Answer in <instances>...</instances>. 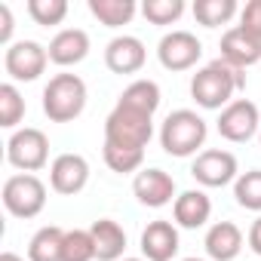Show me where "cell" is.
I'll list each match as a JSON object with an SVG mask.
<instances>
[{"instance_id": "3957f363", "label": "cell", "mask_w": 261, "mask_h": 261, "mask_svg": "<svg viewBox=\"0 0 261 261\" xmlns=\"http://www.w3.org/2000/svg\"><path fill=\"white\" fill-rule=\"evenodd\" d=\"M86 108V83L77 74H56L43 89V114L53 123H68Z\"/></svg>"}, {"instance_id": "6da1fadb", "label": "cell", "mask_w": 261, "mask_h": 261, "mask_svg": "<svg viewBox=\"0 0 261 261\" xmlns=\"http://www.w3.org/2000/svg\"><path fill=\"white\" fill-rule=\"evenodd\" d=\"M246 86V77L240 74V68L227 65L224 59H215L209 62L206 68H200L191 80V95L200 108L206 111H218V108H227L230 105V95L237 89Z\"/></svg>"}, {"instance_id": "83f0119b", "label": "cell", "mask_w": 261, "mask_h": 261, "mask_svg": "<svg viewBox=\"0 0 261 261\" xmlns=\"http://www.w3.org/2000/svg\"><path fill=\"white\" fill-rule=\"evenodd\" d=\"M145 160V151H136V148H117V145H108L105 142V163L114 169V172H136Z\"/></svg>"}, {"instance_id": "9c48e42d", "label": "cell", "mask_w": 261, "mask_h": 261, "mask_svg": "<svg viewBox=\"0 0 261 261\" xmlns=\"http://www.w3.org/2000/svg\"><path fill=\"white\" fill-rule=\"evenodd\" d=\"M157 56H160V65L166 71H188L203 56V46L191 31H172V34H166L160 40Z\"/></svg>"}, {"instance_id": "5b68a950", "label": "cell", "mask_w": 261, "mask_h": 261, "mask_svg": "<svg viewBox=\"0 0 261 261\" xmlns=\"http://www.w3.org/2000/svg\"><path fill=\"white\" fill-rule=\"evenodd\" d=\"M4 206L16 218H34L46 206V185L37 175H13L4 181Z\"/></svg>"}, {"instance_id": "836d02e7", "label": "cell", "mask_w": 261, "mask_h": 261, "mask_svg": "<svg viewBox=\"0 0 261 261\" xmlns=\"http://www.w3.org/2000/svg\"><path fill=\"white\" fill-rule=\"evenodd\" d=\"M181 261H203V258H181Z\"/></svg>"}, {"instance_id": "4fadbf2b", "label": "cell", "mask_w": 261, "mask_h": 261, "mask_svg": "<svg viewBox=\"0 0 261 261\" xmlns=\"http://www.w3.org/2000/svg\"><path fill=\"white\" fill-rule=\"evenodd\" d=\"M133 191H136L139 203H145V206H151V209H160V206L172 203L175 181H172V175L163 172V169H145V172L136 175Z\"/></svg>"}, {"instance_id": "d6a6232c", "label": "cell", "mask_w": 261, "mask_h": 261, "mask_svg": "<svg viewBox=\"0 0 261 261\" xmlns=\"http://www.w3.org/2000/svg\"><path fill=\"white\" fill-rule=\"evenodd\" d=\"M0 261H25V258H19L16 252H4V255H0Z\"/></svg>"}, {"instance_id": "4316f807", "label": "cell", "mask_w": 261, "mask_h": 261, "mask_svg": "<svg viewBox=\"0 0 261 261\" xmlns=\"http://www.w3.org/2000/svg\"><path fill=\"white\" fill-rule=\"evenodd\" d=\"M22 117H25V98L13 83H4L0 86V126L13 129Z\"/></svg>"}, {"instance_id": "f546056e", "label": "cell", "mask_w": 261, "mask_h": 261, "mask_svg": "<svg viewBox=\"0 0 261 261\" xmlns=\"http://www.w3.org/2000/svg\"><path fill=\"white\" fill-rule=\"evenodd\" d=\"M240 28L261 40V0H249L240 13Z\"/></svg>"}, {"instance_id": "603a6c76", "label": "cell", "mask_w": 261, "mask_h": 261, "mask_svg": "<svg viewBox=\"0 0 261 261\" xmlns=\"http://www.w3.org/2000/svg\"><path fill=\"white\" fill-rule=\"evenodd\" d=\"M237 13V4L233 0H197L194 4V19L206 28H218V25H227Z\"/></svg>"}, {"instance_id": "d6986e66", "label": "cell", "mask_w": 261, "mask_h": 261, "mask_svg": "<svg viewBox=\"0 0 261 261\" xmlns=\"http://www.w3.org/2000/svg\"><path fill=\"white\" fill-rule=\"evenodd\" d=\"M89 233H92L95 258H98V261H117V258L123 255V249H126V233H123V227H120L117 221L101 218V221H95V224L89 227Z\"/></svg>"}, {"instance_id": "cb8c5ba5", "label": "cell", "mask_w": 261, "mask_h": 261, "mask_svg": "<svg viewBox=\"0 0 261 261\" xmlns=\"http://www.w3.org/2000/svg\"><path fill=\"white\" fill-rule=\"evenodd\" d=\"M233 197L243 209H252V212H261V169H252V172H243L233 185Z\"/></svg>"}, {"instance_id": "8fae6325", "label": "cell", "mask_w": 261, "mask_h": 261, "mask_svg": "<svg viewBox=\"0 0 261 261\" xmlns=\"http://www.w3.org/2000/svg\"><path fill=\"white\" fill-rule=\"evenodd\" d=\"M89 181V163L80 154H59L49 166V185L56 194H80Z\"/></svg>"}, {"instance_id": "ffe728a7", "label": "cell", "mask_w": 261, "mask_h": 261, "mask_svg": "<svg viewBox=\"0 0 261 261\" xmlns=\"http://www.w3.org/2000/svg\"><path fill=\"white\" fill-rule=\"evenodd\" d=\"M117 105L154 117V111L160 108V86H157L154 80H136V83H129V86L123 89V95H120Z\"/></svg>"}, {"instance_id": "2e32d148", "label": "cell", "mask_w": 261, "mask_h": 261, "mask_svg": "<svg viewBox=\"0 0 261 261\" xmlns=\"http://www.w3.org/2000/svg\"><path fill=\"white\" fill-rule=\"evenodd\" d=\"M46 53H49V62H56V65H65V68L68 65H77L89 53V37L80 28H65V31H59L49 40V49Z\"/></svg>"}, {"instance_id": "5bb4252c", "label": "cell", "mask_w": 261, "mask_h": 261, "mask_svg": "<svg viewBox=\"0 0 261 261\" xmlns=\"http://www.w3.org/2000/svg\"><path fill=\"white\" fill-rule=\"evenodd\" d=\"M221 59L243 71V68L261 62V40L237 25V28L224 31V37H221Z\"/></svg>"}, {"instance_id": "7402d4cb", "label": "cell", "mask_w": 261, "mask_h": 261, "mask_svg": "<svg viewBox=\"0 0 261 261\" xmlns=\"http://www.w3.org/2000/svg\"><path fill=\"white\" fill-rule=\"evenodd\" d=\"M89 13L105 28H120L129 25V19L136 16V4L133 0H89Z\"/></svg>"}, {"instance_id": "e0dca14e", "label": "cell", "mask_w": 261, "mask_h": 261, "mask_svg": "<svg viewBox=\"0 0 261 261\" xmlns=\"http://www.w3.org/2000/svg\"><path fill=\"white\" fill-rule=\"evenodd\" d=\"M243 249V230L233 221H218L206 233V252L215 261H233Z\"/></svg>"}, {"instance_id": "30bf717a", "label": "cell", "mask_w": 261, "mask_h": 261, "mask_svg": "<svg viewBox=\"0 0 261 261\" xmlns=\"http://www.w3.org/2000/svg\"><path fill=\"white\" fill-rule=\"evenodd\" d=\"M191 175L200 181V185H206V188H224L227 181H233V175H237V157L230 154V151H203L197 160H194V166H191Z\"/></svg>"}, {"instance_id": "ac0fdd59", "label": "cell", "mask_w": 261, "mask_h": 261, "mask_svg": "<svg viewBox=\"0 0 261 261\" xmlns=\"http://www.w3.org/2000/svg\"><path fill=\"white\" fill-rule=\"evenodd\" d=\"M172 215L181 227H203L212 215V200L203 191H185L181 197H175Z\"/></svg>"}, {"instance_id": "e575fe53", "label": "cell", "mask_w": 261, "mask_h": 261, "mask_svg": "<svg viewBox=\"0 0 261 261\" xmlns=\"http://www.w3.org/2000/svg\"><path fill=\"white\" fill-rule=\"evenodd\" d=\"M123 261H142V258H123Z\"/></svg>"}, {"instance_id": "7c38bea8", "label": "cell", "mask_w": 261, "mask_h": 261, "mask_svg": "<svg viewBox=\"0 0 261 261\" xmlns=\"http://www.w3.org/2000/svg\"><path fill=\"white\" fill-rule=\"evenodd\" d=\"M145 59H148L145 43L139 37H129V34L114 37L108 43V49H105V65L114 74H136V71H142Z\"/></svg>"}, {"instance_id": "44dd1931", "label": "cell", "mask_w": 261, "mask_h": 261, "mask_svg": "<svg viewBox=\"0 0 261 261\" xmlns=\"http://www.w3.org/2000/svg\"><path fill=\"white\" fill-rule=\"evenodd\" d=\"M62 246H65V230L62 227H40L31 237L28 261H62Z\"/></svg>"}, {"instance_id": "4dcf8cb0", "label": "cell", "mask_w": 261, "mask_h": 261, "mask_svg": "<svg viewBox=\"0 0 261 261\" xmlns=\"http://www.w3.org/2000/svg\"><path fill=\"white\" fill-rule=\"evenodd\" d=\"M13 37V13L7 4H0V43H10Z\"/></svg>"}, {"instance_id": "8992f818", "label": "cell", "mask_w": 261, "mask_h": 261, "mask_svg": "<svg viewBox=\"0 0 261 261\" xmlns=\"http://www.w3.org/2000/svg\"><path fill=\"white\" fill-rule=\"evenodd\" d=\"M7 160L16 169H22L25 175L28 172H37L49 160V139L40 133V129L25 126V129H19V133H13V139L7 145Z\"/></svg>"}, {"instance_id": "277c9868", "label": "cell", "mask_w": 261, "mask_h": 261, "mask_svg": "<svg viewBox=\"0 0 261 261\" xmlns=\"http://www.w3.org/2000/svg\"><path fill=\"white\" fill-rule=\"evenodd\" d=\"M151 136H154V123L142 111H133V108L117 105L108 114V120H105V142L108 145L145 151V145L151 142Z\"/></svg>"}, {"instance_id": "484cf974", "label": "cell", "mask_w": 261, "mask_h": 261, "mask_svg": "<svg viewBox=\"0 0 261 261\" xmlns=\"http://www.w3.org/2000/svg\"><path fill=\"white\" fill-rule=\"evenodd\" d=\"M142 13L151 25H172L185 13V0H145Z\"/></svg>"}, {"instance_id": "ba28073f", "label": "cell", "mask_w": 261, "mask_h": 261, "mask_svg": "<svg viewBox=\"0 0 261 261\" xmlns=\"http://www.w3.org/2000/svg\"><path fill=\"white\" fill-rule=\"evenodd\" d=\"M46 62H49V53L34 43V40H19L7 49V74L13 80H37L43 71H46Z\"/></svg>"}, {"instance_id": "1f68e13d", "label": "cell", "mask_w": 261, "mask_h": 261, "mask_svg": "<svg viewBox=\"0 0 261 261\" xmlns=\"http://www.w3.org/2000/svg\"><path fill=\"white\" fill-rule=\"evenodd\" d=\"M249 249L255 255H261V218H255L252 227H249Z\"/></svg>"}, {"instance_id": "52a82bcc", "label": "cell", "mask_w": 261, "mask_h": 261, "mask_svg": "<svg viewBox=\"0 0 261 261\" xmlns=\"http://www.w3.org/2000/svg\"><path fill=\"white\" fill-rule=\"evenodd\" d=\"M261 126V117H258V105H252L249 98H237L230 101L221 117H218V133L221 139L227 142H249Z\"/></svg>"}, {"instance_id": "f1b7e54d", "label": "cell", "mask_w": 261, "mask_h": 261, "mask_svg": "<svg viewBox=\"0 0 261 261\" xmlns=\"http://www.w3.org/2000/svg\"><path fill=\"white\" fill-rule=\"evenodd\" d=\"M28 13L37 25H59L65 16H68V4L65 0H31L28 4Z\"/></svg>"}, {"instance_id": "7a4b0ae2", "label": "cell", "mask_w": 261, "mask_h": 261, "mask_svg": "<svg viewBox=\"0 0 261 261\" xmlns=\"http://www.w3.org/2000/svg\"><path fill=\"white\" fill-rule=\"evenodd\" d=\"M206 120L194 111H172L166 120H163V129H160V145L166 154L172 157H191L197 154V148H203L206 142Z\"/></svg>"}, {"instance_id": "9a60e30c", "label": "cell", "mask_w": 261, "mask_h": 261, "mask_svg": "<svg viewBox=\"0 0 261 261\" xmlns=\"http://www.w3.org/2000/svg\"><path fill=\"white\" fill-rule=\"evenodd\" d=\"M142 252L148 261H172L178 252V230L172 221H151L142 230Z\"/></svg>"}, {"instance_id": "d4e9b609", "label": "cell", "mask_w": 261, "mask_h": 261, "mask_svg": "<svg viewBox=\"0 0 261 261\" xmlns=\"http://www.w3.org/2000/svg\"><path fill=\"white\" fill-rule=\"evenodd\" d=\"M95 258V243L89 230H65V246H62V261H92Z\"/></svg>"}]
</instances>
